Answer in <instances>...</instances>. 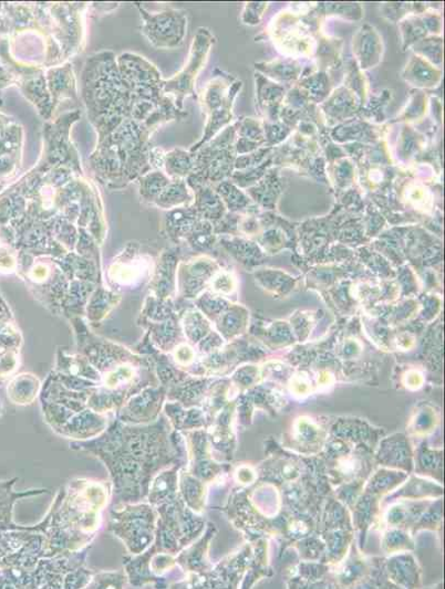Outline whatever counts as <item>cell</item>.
Instances as JSON below:
<instances>
[{
  "mask_svg": "<svg viewBox=\"0 0 445 589\" xmlns=\"http://www.w3.org/2000/svg\"><path fill=\"white\" fill-rule=\"evenodd\" d=\"M158 513L153 545L156 552L178 555L196 536L197 523L187 509L179 486L146 497Z\"/></svg>",
  "mask_w": 445,
  "mask_h": 589,
  "instance_id": "obj_3",
  "label": "cell"
},
{
  "mask_svg": "<svg viewBox=\"0 0 445 589\" xmlns=\"http://www.w3.org/2000/svg\"><path fill=\"white\" fill-rule=\"evenodd\" d=\"M70 449L97 456L113 481V504H139L146 499L151 482L161 471L185 466L186 441L165 420L148 426L115 421L97 438L73 441Z\"/></svg>",
  "mask_w": 445,
  "mask_h": 589,
  "instance_id": "obj_1",
  "label": "cell"
},
{
  "mask_svg": "<svg viewBox=\"0 0 445 589\" xmlns=\"http://www.w3.org/2000/svg\"><path fill=\"white\" fill-rule=\"evenodd\" d=\"M111 490L104 481L74 479L60 487L44 521V557L72 555L88 548L103 525Z\"/></svg>",
  "mask_w": 445,
  "mask_h": 589,
  "instance_id": "obj_2",
  "label": "cell"
},
{
  "mask_svg": "<svg viewBox=\"0 0 445 589\" xmlns=\"http://www.w3.org/2000/svg\"><path fill=\"white\" fill-rule=\"evenodd\" d=\"M154 551V546L151 545L148 550L141 553V555L124 558V572L128 576V583L131 586L139 588L152 585L153 588H163L161 582L150 570V560Z\"/></svg>",
  "mask_w": 445,
  "mask_h": 589,
  "instance_id": "obj_5",
  "label": "cell"
},
{
  "mask_svg": "<svg viewBox=\"0 0 445 589\" xmlns=\"http://www.w3.org/2000/svg\"><path fill=\"white\" fill-rule=\"evenodd\" d=\"M128 585V576L124 571L95 572L87 588H124Z\"/></svg>",
  "mask_w": 445,
  "mask_h": 589,
  "instance_id": "obj_6",
  "label": "cell"
},
{
  "mask_svg": "<svg viewBox=\"0 0 445 589\" xmlns=\"http://www.w3.org/2000/svg\"><path fill=\"white\" fill-rule=\"evenodd\" d=\"M158 513L150 504L111 505L108 530L124 542L131 555H138L153 545Z\"/></svg>",
  "mask_w": 445,
  "mask_h": 589,
  "instance_id": "obj_4",
  "label": "cell"
}]
</instances>
